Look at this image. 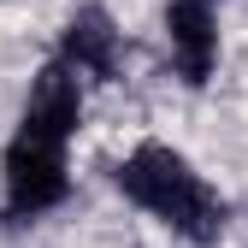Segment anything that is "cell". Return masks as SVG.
<instances>
[{
    "instance_id": "3",
    "label": "cell",
    "mask_w": 248,
    "mask_h": 248,
    "mask_svg": "<svg viewBox=\"0 0 248 248\" xmlns=\"http://www.w3.org/2000/svg\"><path fill=\"white\" fill-rule=\"evenodd\" d=\"M77 124H83V89L65 65H47L36 83H30V101H24V118H18V130L24 136H36V142H53V148H65L77 136Z\"/></svg>"
},
{
    "instance_id": "5",
    "label": "cell",
    "mask_w": 248,
    "mask_h": 248,
    "mask_svg": "<svg viewBox=\"0 0 248 248\" xmlns=\"http://www.w3.org/2000/svg\"><path fill=\"white\" fill-rule=\"evenodd\" d=\"M59 65L71 77H118V24L101 12V6H77L65 18V36H59Z\"/></svg>"
},
{
    "instance_id": "2",
    "label": "cell",
    "mask_w": 248,
    "mask_h": 248,
    "mask_svg": "<svg viewBox=\"0 0 248 248\" xmlns=\"http://www.w3.org/2000/svg\"><path fill=\"white\" fill-rule=\"evenodd\" d=\"M6 213L12 219H36V213L59 207L71 189V177H65V148H53V142H36V136H12L6 142Z\"/></svg>"
},
{
    "instance_id": "4",
    "label": "cell",
    "mask_w": 248,
    "mask_h": 248,
    "mask_svg": "<svg viewBox=\"0 0 248 248\" xmlns=\"http://www.w3.org/2000/svg\"><path fill=\"white\" fill-rule=\"evenodd\" d=\"M219 0H171L166 6V36H171V59L183 83H207L213 59H219Z\"/></svg>"
},
{
    "instance_id": "1",
    "label": "cell",
    "mask_w": 248,
    "mask_h": 248,
    "mask_svg": "<svg viewBox=\"0 0 248 248\" xmlns=\"http://www.w3.org/2000/svg\"><path fill=\"white\" fill-rule=\"evenodd\" d=\"M118 189L130 195L136 207H148L160 225H171L183 242H195V248H207V242H219L225 236V201L201 183V171L183 160L177 148H166V142H142V148H130L118 160Z\"/></svg>"
}]
</instances>
